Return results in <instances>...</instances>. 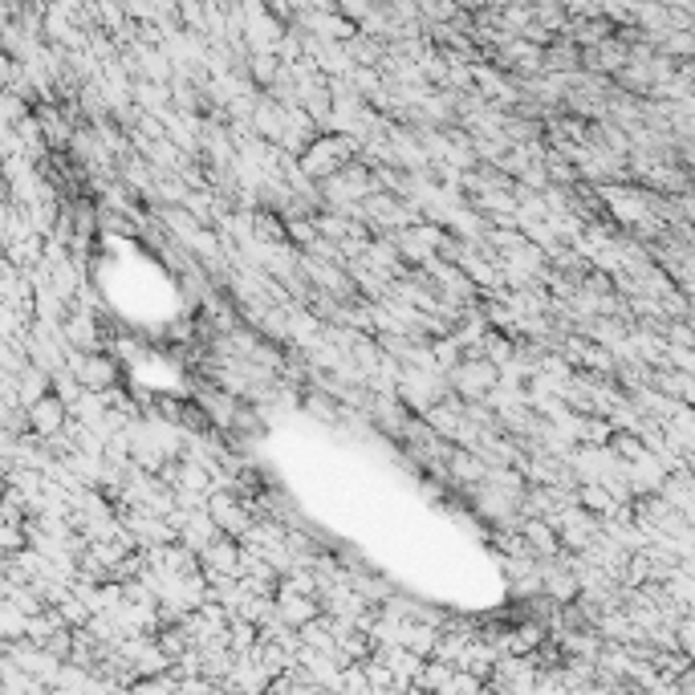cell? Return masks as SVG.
<instances>
[{"instance_id": "cell-1", "label": "cell", "mask_w": 695, "mask_h": 695, "mask_svg": "<svg viewBox=\"0 0 695 695\" xmlns=\"http://www.w3.org/2000/svg\"><path fill=\"white\" fill-rule=\"evenodd\" d=\"M90 386H107L115 383V367H110L107 358H90V375H86Z\"/></svg>"}]
</instances>
